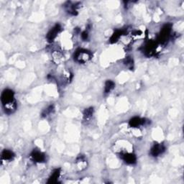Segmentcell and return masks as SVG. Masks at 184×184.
Segmentation results:
<instances>
[{
  "instance_id": "1",
  "label": "cell",
  "mask_w": 184,
  "mask_h": 184,
  "mask_svg": "<svg viewBox=\"0 0 184 184\" xmlns=\"http://www.w3.org/2000/svg\"><path fill=\"white\" fill-rule=\"evenodd\" d=\"M1 100L7 113L10 114V113L15 111L17 104L15 99H14V93L12 91L9 89L4 90L2 94Z\"/></svg>"
},
{
  "instance_id": "9",
  "label": "cell",
  "mask_w": 184,
  "mask_h": 184,
  "mask_svg": "<svg viewBox=\"0 0 184 184\" xmlns=\"http://www.w3.org/2000/svg\"><path fill=\"white\" fill-rule=\"evenodd\" d=\"M145 123V120L139 117H134L129 121V125L132 127H138Z\"/></svg>"
},
{
  "instance_id": "11",
  "label": "cell",
  "mask_w": 184,
  "mask_h": 184,
  "mask_svg": "<svg viewBox=\"0 0 184 184\" xmlns=\"http://www.w3.org/2000/svg\"><path fill=\"white\" fill-rule=\"evenodd\" d=\"M60 176V171L58 169H56V170L54 171V172L52 173V175L49 178V181L48 183H56L58 181V179L59 178Z\"/></svg>"
},
{
  "instance_id": "8",
  "label": "cell",
  "mask_w": 184,
  "mask_h": 184,
  "mask_svg": "<svg viewBox=\"0 0 184 184\" xmlns=\"http://www.w3.org/2000/svg\"><path fill=\"white\" fill-rule=\"evenodd\" d=\"M53 56V61L57 64H60L64 60V55H63V53L60 52V51H58L55 50L54 51L52 54Z\"/></svg>"
},
{
  "instance_id": "4",
  "label": "cell",
  "mask_w": 184,
  "mask_h": 184,
  "mask_svg": "<svg viewBox=\"0 0 184 184\" xmlns=\"http://www.w3.org/2000/svg\"><path fill=\"white\" fill-rule=\"evenodd\" d=\"M121 156H122V158L124 160V161L126 162L127 163L134 164L136 163V160H137L136 156L134 155V154H132V153H131V152H129V153H122L121 154Z\"/></svg>"
},
{
  "instance_id": "7",
  "label": "cell",
  "mask_w": 184,
  "mask_h": 184,
  "mask_svg": "<svg viewBox=\"0 0 184 184\" xmlns=\"http://www.w3.org/2000/svg\"><path fill=\"white\" fill-rule=\"evenodd\" d=\"M31 158L37 163H42L45 160V156L40 151H34L31 154Z\"/></svg>"
},
{
  "instance_id": "3",
  "label": "cell",
  "mask_w": 184,
  "mask_h": 184,
  "mask_svg": "<svg viewBox=\"0 0 184 184\" xmlns=\"http://www.w3.org/2000/svg\"><path fill=\"white\" fill-rule=\"evenodd\" d=\"M61 28L59 24H56L53 29H51L50 31L48 33L47 39L49 42H53L57 37L58 34L60 33Z\"/></svg>"
},
{
  "instance_id": "13",
  "label": "cell",
  "mask_w": 184,
  "mask_h": 184,
  "mask_svg": "<svg viewBox=\"0 0 184 184\" xmlns=\"http://www.w3.org/2000/svg\"><path fill=\"white\" fill-rule=\"evenodd\" d=\"M122 32L119 31V30L115 32V33L112 35L111 40H110L112 43H115V42H117V40H118L120 37H121V35H122Z\"/></svg>"
},
{
  "instance_id": "6",
  "label": "cell",
  "mask_w": 184,
  "mask_h": 184,
  "mask_svg": "<svg viewBox=\"0 0 184 184\" xmlns=\"http://www.w3.org/2000/svg\"><path fill=\"white\" fill-rule=\"evenodd\" d=\"M171 33V28L168 25H166L162 29L160 37H159V40L160 43H163L167 40V39L168 38L169 35Z\"/></svg>"
},
{
  "instance_id": "2",
  "label": "cell",
  "mask_w": 184,
  "mask_h": 184,
  "mask_svg": "<svg viewBox=\"0 0 184 184\" xmlns=\"http://www.w3.org/2000/svg\"><path fill=\"white\" fill-rule=\"evenodd\" d=\"M92 57V54L87 50L80 49L77 50L74 55V59L79 63H85L89 61Z\"/></svg>"
},
{
  "instance_id": "12",
  "label": "cell",
  "mask_w": 184,
  "mask_h": 184,
  "mask_svg": "<svg viewBox=\"0 0 184 184\" xmlns=\"http://www.w3.org/2000/svg\"><path fill=\"white\" fill-rule=\"evenodd\" d=\"M114 88V83L112 81H107L105 83L104 87V92L105 93H109Z\"/></svg>"
},
{
  "instance_id": "5",
  "label": "cell",
  "mask_w": 184,
  "mask_h": 184,
  "mask_svg": "<svg viewBox=\"0 0 184 184\" xmlns=\"http://www.w3.org/2000/svg\"><path fill=\"white\" fill-rule=\"evenodd\" d=\"M165 151V147L161 144H155L154 145L153 148L151 149L150 153L153 156H158Z\"/></svg>"
},
{
  "instance_id": "14",
  "label": "cell",
  "mask_w": 184,
  "mask_h": 184,
  "mask_svg": "<svg viewBox=\"0 0 184 184\" xmlns=\"http://www.w3.org/2000/svg\"><path fill=\"white\" fill-rule=\"evenodd\" d=\"M93 115V109L92 108H89L85 110L84 113H83V117L85 119H89L92 118Z\"/></svg>"
},
{
  "instance_id": "10",
  "label": "cell",
  "mask_w": 184,
  "mask_h": 184,
  "mask_svg": "<svg viewBox=\"0 0 184 184\" xmlns=\"http://www.w3.org/2000/svg\"><path fill=\"white\" fill-rule=\"evenodd\" d=\"M14 156V153L8 150H4L2 153V159L4 160H11Z\"/></svg>"
},
{
  "instance_id": "15",
  "label": "cell",
  "mask_w": 184,
  "mask_h": 184,
  "mask_svg": "<svg viewBox=\"0 0 184 184\" xmlns=\"http://www.w3.org/2000/svg\"><path fill=\"white\" fill-rule=\"evenodd\" d=\"M81 37H82V38L83 39V40H86V39H87V37H88V34H87V32H83V33H82V35H81Z\"/></svg>"
}]
</instances>
